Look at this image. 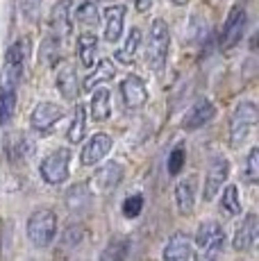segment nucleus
Masks as SVG:
<instances>
[{
    "instance_id": "32",
    "label": "nucleus",
    "mask_w": 259,
    "mask_h": 261,
    "mask_svg": "<svg viewBox=\"0 0 259 261\" xmlns=\"http://www.w3.org/2000/svg\"><path fill=\"white\" fill-rule=\"evenodd\" d=\"M184 157H187V150H184V145H175L173 148V152L168 154V173L171 175H177L184 166Z\"/></svg>"
},
{
    "instance_id": "20",
    "label": "nucleus",
    "mask_w": 259,
    "mask_h": 261,
    "mask_svg": "<svg viewBox=\"0 0 259 261\" xmlns=\"http://www.w3.org/2000/svg\"><path fill=\"white\" fill-rule=\"evenodd\" d=\"M114 75H116V66H114L112 59H100V62H98V66H96V71L89 73L87 77H84L82 89H84V91H93V89L100 87L102 82H109Z\"/></svg>"
},
{
    "instance_id": "30",
    "label": "nucleus",
    "mask_w": 259,
    "mask_h": 261,
    "mask_svg": "<svg viewBox=\"0 0 259 261\" xmlns=\"http://www.w3.org/2000/svg\"><path fill=\"white\" fill-rule=\"evenodd\" d=\"M243 177H246L248 184H255L259 179V148H252L250 152H248L246 168H243Z\"/></svg>"
},
{
    "instance_id": "23",
    "label": "nucleus",
    "mask_w": 259,
    "mask_h": 261,
    "mask_svg": "<svg viewBox=\"0 0 259 261\" xmlns=\"http://www.w3.org/2000/svg\"><path fill=\"white\" fill-rule=\"evenodd\" d=\"M7 152H9V157H12L14 162H25L30 154L34 152V145H32V141H30L25 134H14V137L9 139V143H7Z\"/></svg>"
},
{
    "instance_id": "14",
    "label": "nucleus",
    "mask_w": 259,
    "mask_h": 261,
    "mask_svg": "<svg viewBox=\"0 0 259 261\" xmlns=\"http://www.w3.org/2000/svg\"><path fill=\"white\" fill-rule=\"evenodd\" d=\"M214 116H216V107H214L209 100H198V102L193 105V107L189 109L187 114H184L182 127L189 129V132H193V129L207 125L209 120H214Z\"/></svg>"
},
{
    "instance_id": "3",
    "label": "nucleus",
    "mask_w": 259,
    "mask_h": 261,
    "mask_svg": "<svg viewBox=\"0 0 259 261\" xmlns=\"http://www.w3.org/2000/svg\"><path fill=\"white\" fill-rule=\"evenodd\" d=\"M257 123V107L255 102L246 100V102H239L237 109H234L232 118H230V141L232 148H239L248 141L250 132L255 129Z\"/></svg>"
},
{
    "instance_id": "18",
    "label": "nucleus",
    "mask_w": 259,
    "mask_h": 261,
    "mask_svg": "<svg viewBox=\"0 0 259 261\" xmlns=\"http://www.w3.org/2000/svg\"><path fill=\"white\" fill-rule=\"evenodd\" d=\"M121 179H123V166L112 162V164L102 166L96 175H93V187H96V191L107 193V191L116 189L118 184H121Z\"/></svg>"
},
{
    "instance_id": "17",
    "label": "nucleus",
    "mask_w": 259,
    "mask_h": 261,
    "mask_svg": "<svg viewBox=\"0 0 259 261\" xmlns=\"http://www.w3.org/2000/svg\"><path fill=\"white\" fill-rule=\"evenodd\" d=\"M123 23H125V7L114 5L105 9V39L109 43H116L123 34Z\"/></svg>"
},
{
    "instance_id": "25",
    "label": "nucleus",
    "mask_w": 259,
    "mask_h": 261,
    "mask_svg": "<svg viewBox=\"0 0 259 261\" xmlns=\"http://www.w3.org/2000/svg\"><path fill=\"white\" fill-rule=\"evenodd\" d=\"M141 46V30L139 28H132L125 39V43H123L121 50H116V59L123 64H132L134 57H137V50Z\"/></svg>"
},
{
    "instance_id": "1",
    "label": "nucleus",
    "mask_w": 259,
    "mask_h": 261,
    "mask_svg": "<svg viewBox=\"0 0 259 261\" xmlns=\"http://www.w3.org/2000/svg\"><path fill=\"white\" fill-rule=\"evenodd\" d=\"M225 248V232L216 220H207L196 232V261H216Z\"/></svg>"
},
{
    "instance_id": "7",
    "label": "nucleus",
    "mask_w": 259,
    "mask_h": 261,
    "mask_svg": "<svg viewBox=\"0 0 259 261\" xmlns=\"http://www.w3.org/2000/svg\"><path fill=\"white\" fill-rule=\"evenodd\" d=\"M28 41H16L5 53V68H3V84L18 87L23 80V68H25V55Z\"/></svg>"
},
{
    "instance_id": "24",
    "label": "nucleus",
    "mask_w": 259,
    "mask_h": 261,
    "mask_svg": "<svg viewBox=\"0 0 259 261\" xmlns=\"http://www.w3.org/2000/svg\"><path fill=\"white\" fill-rule=\"evenodd\" d=\"M91 118L96 123H105L109 116H112V105H109V91L107 89H100V91L93 93L91 98Z\"/></svg>"
},
{
    "instance_id": "15",
    "label": "nucleus",
    "mask_w": 259,
    "mask_h": 261,
    "mask_svg": "<svg viewBox=\"0 0 259 261\" xmlns=\"http://www.w3.org/2000/svg\"><path fill=\"white\" fill-rule=\"evenodd\" d=\"M73 0H59L55 3V7L50 9V30L53 37L57 39L59 34H68L73 28Z\"/></svg>"
},
{
    "instance_id": "6",
    "label": "nucleus",
    "mask_w": 259,
    "mask_h": 261,
    "mask_svg": "<svg viewBox=\"0 0 259 261\" xmlns=\"http://www.w3.org/2000/svg\"><path fill=\"white\" fill-rule=\"evenodd\" d=\"M246 21H248L246 9H243L241 5H234V7L230 9V14H227L225 23H223L221 39H218V43H221L223 50H232L243 39V32H246Z\"/></svg>"
},
{
    "instance_id": "12",
    "label": "nucleus",
    "mask_w": 259,
    "mask_h": 261,
    "mask_svg": "<svg viewBox=\"0 0 259 261\" xmlns=\"http://www.w3.org/2000/svg\"><path fill=\"white\" fill-rule=\"evenodd\" d=\"M196 189H198V175H193V173L177 182L175 204H177V212H180L182 216L193 214V207H196Z\"/></svg>"
},
{
    "instance_id": "9",
    "label": "nucleus",
    "mask_w": 259,
    "mask_h": 261,
    "mask_svg": "<svg viewBox=\"0 0 259 261\" xmlns=\"http://www.w3.org/2000/svg\"><path fill=\"white\" fill-rule=\"evenodd\" d=\"M227 175H230V162L225 157H214L212 164H209L207 177H205V189H202L205 202L216 198V193L223 189V182L227 179Z\"/></svg>"
},
{
    "instance_id": "33",
    "label": "nucleus",
    "mask_w": 259,
    "mask_h": 261,
    "mask_svg": "<svg viewBox=\"0 0 259 261\" xmlns=\"http://www.w3.org/2000/svg\"><path fill=\"white\" fill-rule=\"evenodd\" d=\"M134 7H137L139 14H146V12H150L152 0H134Z\"/></svg>"
},
{
    "instance_id": "4",
    "label": "nucleus",
    "mask_w": 259,
    "mask_h": 261,
    "mask_svg": "<svg viewBox=\"0 0 259 261\" xmlns=\"http://www.w3.org/2000/svg\"><path fill=\"white\" fill-rule=\"evenodd\" d=\"M57 234V216L50 209H37L28 220V237L37 248H46Z\"/></svg>"
},
{
    "instance_id": "28",
    "label": "nucleus",
    "mask_w": 259,
    "mask_h": 261,
    "mask_svg": "<svg viewBox=\"0 0 259 261\" xmlns=\"http://www.w3.org/2000/svg\"><path fill=\"white\" fill-rule=\"evenodd\" d=\"M130 250V241L127 239H114L107 243V248L100 252L98 261H125Z\"/></svg>"
},
{
    "instance_id": "19",
    "label": "nucleus",
    "mask_w": 259,
    "mask_h": 261,
    "mask_svg": "<svg viewBox=\"0 0 259 261\" xmlns=\"http://www.w3.org/2000/svg\"><path fill=\"white\" fill-rule=\"evenodd\" d=\"M16 102H18V87L0 82V125H9L16 114Z\"/></svg>"
},
{
    "instance_id": "22",
    "label": "nucleus",
    "mask_w": 259,
    "mask_h": 261,
    "mask_svg": "<svg viewBox=\"0 0 259 261\" xmlns=\"http://www.w3.org/2000/svg\"><path fill=\"white\" fill-rule=\"evenodd\" d=\"M57 91L64 95L66 100H75L80 95V89H77V75L71 66H64L59 68L57 73Z\"/></svg>"
},
{
    "instance_id": "21",
    "label": "nucleus",
    "mask_w": 259,
    "mask_h": 261,
    "mask_svg": "<svg viewBox=\"0 0 259 261\" xmlns=\"http://www.w3.org/2000/svg\"><path fill=\"white\" fill-rule=\"evenodd\" d=\"M96 50H98V39L93 32H82L77 37V57L84 68H91L96 62Z\"/></svg>"
},
{
    "instance_id": "13",
    "label": "nucleus",
    "mask_w": 259,
    "mask_h": 261,
    "mask_svg": "<svg viewBox=\"0 0 259 261\" xmlns=\"http://www.w3.org/2000/svg\"><path fill=\"white\" fill-rule=\"evenodd\" d=\"M257 234H259L257 216L248 214L246 218L241 220V225L237 227V232H234V239H232L234 250H237V252H246V250H250L257 241Z\"/></svg>"
},
{
    "instance_id": "2",
    "label": "nucleus",
    "mask_w": 259,
    "mask_h": 261,
    "mask_svg": "<svg viewBox=\"0 0 259 261\" xmlns=\"http://www.w3.org/2000/svg\"><path fill=\"white\" fill-rule=\"evenodd\" d=\"M168 50H171V32L164 18H155L150 25V37H148V50H146V62L155 73H159L166 66Z\"/></svg>"
},
{
    "instance_id": "34",
    "label": "nucleus",
    "mask_w": 259,
    "mask_h": 261,
    "mask_svg": "<svg viewBox=\"0 0 259 261\" xmlns=\"http://www.w3.org/2000/svg\"><path fill=\"white\" fill-rule=\"evenodd\" d=\"M171 3H173V5H187L189 0H171Z\"/></svg>"
},
{
    "instance_id": "26",
    "label": "nucleus",
    "mask_w": 259,
    "mask_h": 261,
    "mask_svg": "<svg viewBox=\"0 0 259 261\" xmlns=\"http://www.w3.org/2000/svg\"><path fill=\"white\" fill-rule=\"evenodd\" d=\"M73 21L82 23L84 28H96L100 23V14H98V0H84L73 14Z\"/></svg>"
},
{
    "instance_id": "29",
    "label": "nucleus",
    "mask_w": 259,
    "mask_h": 261,
    "mask_svg": "<svg viewBox=\"0 0 259 261\" xmlns=\"http://www.w3.org/2000/svg\"><path fill=\"white\" fill-rule=\"evenodd\" d=\"M221 212L225 216H239L241 214V200H239V191L234 184L225 187L221 195Z\"/></svg>"
},
{
    "instance_id": "31",
    "label": "nucleus",
    "mask_w": 259,
    "mask_h": 261,
    "mask_svg": "<svg viewBox=\"0 0 259 261\" xmlns=\"http://www.w3.org/2000/svg\"><path fill=\"white\" fill-rule=\"evenodd\" d=\"M143 209V195L141 193H134L130 198L123 200V216L125 218H137Z\"/></svg>"
},
{
    "instance_id": "8",
    "label": "nucleus",
    "mask_w": 259,
    "mask_h": 261,
    "mask_svg": "<svg viewBox=\"0 0 259 261\" xmlns=\"http://www.w3.org/2000/svg\"><path fill=\"white\" fill-rule=\"evenodd\" d=\"M121 98L127 112H137L148 102V89L139 75H127L121 82Z\"/></svg>"
},
{
    "instance_id": "10",
    "label": "nucleus",
    "mask_w": 259,
    "mask_h": 261,
    "mask_svg": "<svg viewBox=\"0 0 259 261\" xmlns=\"http://www.w3.org/2000/svg\"><path fill=\"white\" fill-rule=\"evenodd\" d=\"M64 118V107L55 102H39L34 107L32 116H30V123H32V129H37L39 134H48L55 127L57 120Z\"/></svg>"
},
{
    "instance_id": "16",
    "label": "nucleus",
    "mask_w": 259,
    "mask_h": 261,
    "mask_svg": "<svg viewBox=\"0 0 259 261\" xmlns=\"http://www.w3.org/2000/svg\"><path fill=\"white\" fill-rule=\"evenodd\" d=\"M164 261H189L191 259V241H189L187 234L182 232H175L168 243L164 245V254H162Z\"/></svg>"
},
{
    "instance_id": "11",
    "label": "nucleus",
    "mask_w": 259,
    "mask_h": 261,
    "mask_svg": "<svg viewBox=\"0 0 259 261\" xmlns=\"http://www.w3.org/2000/svg\"><path fill=\"white\" fill-rule=\"evenodd\" d=\"M109 150H112V137L105 134V132H98L84 143L82 157L80 159H82L84 166H96V164H100L102 159L107 157Z\"/></svg>"
},
{
    "instance_id": "5",
    "label": "nucleus",
    "mask_w": 259,
    "mask_h": 261,
    "mask_svg": "<svg viewBox=\"0 0 259 261\" xmlns=\"http://www.w3.org/2000/svg\"><path fill=\"white\" fill-rule=\"evenodd\" d=\"M68 164H71V152L66 148H59L50 152L39 166L41 179L48 184H62L68 177Z\"/></svg>"
},
{
    "instance_id": "27",
    "label": "nucleus",
    "mask_w": 259,
    "mask_h": 261,
    "mask_svg": "<svg viewBox=\"0 0 259 261\" xmlns=\"http://www.w3.org/2000/svg\"><path fill=\"white\" fill-rule=\"evenodd\" d=\"M84 129H87V109H84V105H77L75 114H73V120H71V127H68V132H66L68 141L80 143L84 139Z\"/></svg>"
}]
</instances>
